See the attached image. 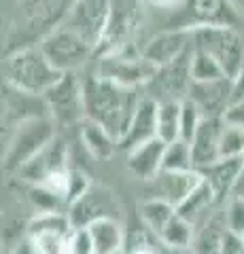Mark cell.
Segmentation results:
<instances>
[{
    "mask_svg": "<svg viewBox=\"0 0 244 254\" xmlns=\"http://www.w3.org/2000/svg\"><path fill=\"white\" fill-rule=\"evenodd\" d=\"M185 9L193 19L206 26H227L236 19L230 0H185Z\"/></svg>",
    "mask_w": 244,
    "mask_h": 254,
    "instance_id": "6",
    "label": "cell"
},
{
    "mask_svg": "<svg viewBox=\"0 0 244 254\" xmlns=\"http://www.w3.org/2000/svg\"><path fill=\"white\" fill-rule=\"evenodd\" d=\"M38 250L43 254H66V244L62 237H58L56 233H41L38 237Z\"/></svg>",
    "mask_w": 244,
    "mask_h": 254,
    "instance_id": "8",
    "label": "cell"
},
{
    "mask_svg": "<svg viewBox=\"0 0 244 254\" xmlns=\"http://www.w3.org/2000/svg\"><path fill=\"white\" fill-rule=\"evenodd\" d=\"M108 6H111V0H77L70 15H73V26H77L79 34L100 41L108 17Z\"/></svg>",
    "mask_w": 244,
    "mask_h": 254,
    "instance_id": "4",
    "label": "cell"
},
{
    "mask_svg": "<svg viewBox=\"0 0 244 254\" xmlns=\"http://www.w3.org/2000/svg\"><path fill=\"white\" fill-rule=\"evenodd\" d=\"M77 0H19L15 9L13 32L19 34H41L73 13Z\"/></svg>",
    "mask_w": 244,
    "mask_h": 254,
    "instance_id": "1",
    "label": "cell"
},
{
    "mask_svg": "<svg viewBox=\"0 0 244 254\" xmlns=\"http://www.w3.org/2000/svg\"><path fill=\"white\" fill-rule=\"evenodd\" d=\"M136 254H151V252H147V250H140V252H136Z\"/></svg>",
    "mask_w": 244,
    "mask_h": 254,
    "instance_id": "11",
    "label": "cell"
},
{
    "mask_svg": "<svg viewBox=\"0 0 244 254\" xmlns=\"http://www.w3.org/2000/svg\"><path fill=\"white\" fill-rule=\"evenodd\" d=\"M198 41L204 51L217 60V64L227 72H234L238 66V38L225 26H202L198 32Z\"/></svg>",
    "mask_w": 244,
    "mask_h": 254,
    "instance_id": "3",
    "label": "cell"
},
{
    "mask_svg": "<svg viewBox=\"0 0 244 254\" xmlns=\"http://www.w3.org/2000/svg\"><path fill=\"white\" fill-rule=\"evenodd\" d=\"M149 2H153L157 6H170V4H174L176 0H149Z\"/></svg>",
    "mask_w": 244,
    "mask_h": 254,
    "instance_id": "10",
    "label": "cell"
},
{
    "mask_svg": "<svg viewBox=\"0 0 244 254\" xmlns=\"http://www.w3.org/2000/svg\"><path fill=\"white\" fill-rule=\"evenodd\" d=\"M45 185H47V189H49L51 193L64 195L68 190V178H66V174H62V172H53V174H49V176L45 178Z\"/></svg>",
    "mask_w": 244,
    "mask_h": 254,
    "instance_id": "9",
    "label": "cell"
},
{
    "mask_svg": "<svg viewBox=\"0 0 244 254\" xmlns=\"http://www.w3.org/2000/svg\"><path fill=\"white\" fill-rule=\"evenodd\" d=\"M140 15H143V2L140 0H111L108 17L104 30L100 34V43L117 45L119 41H123L138 26Z\"/></svg>",
    "mask_w": 244,
    "mask_h": 254,
    "instance_id": "2",
    "label": "cell"
},
{
    "mask_svg": "<svg viewBox=\"0 0 244 254\" xmlns=\"http://www.w3.org/2000/svg\"><path fill=\"white\" fill-rule=\"evenodd\" d=\"M83 34H79L77 30H62L56 32L45 47V55L53 66L56 64H68V62H77L85 51V41L81 38Z\"/></svg>",
    "mask_w": 244,
    "mask_h": 254,
    "instance_id": "5",
    "label": "cell"
},
{
    "mask_svg": "<svg viewBox=\"0 0 244 254\" xmlns=\"http://www.w3.org/2000/svg\"><path fill=\"white\" fill-rule=\"evenodd\" d=\"M178 45H180V34H163L160 38H155L147 55L153 62H163L176 51Z\"/></svg>",
    "mask_w": 244,
    "mask_h": 254,
    "instance_id": "7",
    "label": "cell"
}]
</instances>
